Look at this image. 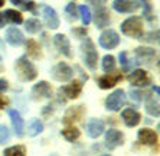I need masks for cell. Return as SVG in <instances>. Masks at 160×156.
<instances>
[{"instance_id": "1", "label": "cell", "mask_w": 160, "mask_h": 156, "mask_svg": "<svg viewBox=\"0 0 160 156\" xmlns=\"http://www.w3.org/2000/svg\"><path fill=\"white\" fill-rule=\"evenodd\" d=\"M15 70H16V74H18L20 81H33L38 75L35 65L28 60L26 56H20V58L16 61Z\"/></svg>"}, {"instance_id": "2", "label": "cell", "mask_w": 160, "mask_h": 156, "mask_svg": "<svg viewBox=\"0 0 160 156\" xmlns=\"http://www.w3.org/2000/svg\"><path fill=\"white\" fill-rule=\"evenodd\" d=\"M121 32H123L126 36L134 38V39H142L143 35H144L142 18L131 16V18L126 19V20L121 23Z\"/></svg>"}, {"instance_id": "3", "label": "cell", "mask_w": 160, "mask_h": 156, "mask_svg": "<svg viewBox=\"0 0 160 156\" xmlns=\"http://www.w3.org/2000/svg\"><path fill=\"white\" fill-rule=\"evenodd\" d=\"M82 54H84V62L89 70H95L97 68V61H98V54L97 49L94 46L92 41L89 38H85V41L82 42Z\"/></svg>"}, {"instance_id": "4", "label": "cell", "mask_w": 160, "mask_h": 156, "mask_svg": "<svg viewBox=\"0 0 160 156\" xmlns=\"http://www.w3.org/2000/svg\"><path fill=\"white\" fill-rule=\"evenodd\" d=\"M51 75H52V78L56 80V81L67 82V81H69V80H72V77H74V71H72V68L69 67L68 64L59 62V64H56L55 67L51 70Z\"/></svg>"}, {"instance_id": "5", "label": "cell", "mask_w": 160, "mask_h": 156, "mask_svg": "<svg viewBox=\"0 0 160 156\" xmlns=\"http://www.w3.org/2000/svg\"><path fill=\"white\" fill-rule=\"evenodd\" d=\"M126 103V93L123 90H116L105 100V108L110 112H118Z\"/></svg>"}, {"instance_id": "6", "label": "cell", "mask_w": 160, "mask_h": 156, "mask_svg": "<svg viewBox=\"0 0 160 156\" xmlns=\"http://www.w3.org/2000/svg\"><path fill=\"white\" fill-rule=\"evenodd\" d=\"M98 44H100L104 49H114V48H117L120 44V36L116 30L107 29L100 35Z\"/></svg>"}, {"instance_id": "7", "label": "cell", "mask_w": 160, "mask_h": 156, "mask_svg": "<svg viewBox=\"0 0 160 156\" xmlns=\"http://www.w3.org/2000/svg\"><path fill=\"white\" fill-rule=\"evenodd\" d=\"M134 56L137 60L138 64H146V65H152L153 61L157 60V54L153 48H147V46H140L134 51Z\"/></svg>"}, {"instance_id": "8", "label": "cell", "mask_w": 160, "mask_h": 156, "mask_svg": "<svg viewBox=\"0 0 160 156\" xmlns=\"http://www.w3.org/2000/svg\"><path fill=\"white\" fill-rule=\"evenodd\" d=\"M128 81L131 86L134 87H146L152 82L149 72L144 70H134L130 75H128Z\"/></svg>"}, {"instance_id": "9", "label": "cell", "mask_w": 160, "mask_h": 156, "mask_svg": "<svg viewBox=\"0 0 160 156\" xmlns=\"http://www.w3.org/2000/svg\"><path fill=\"white\" fill-rule=\"evenodd\" d=\"M105 146H107L110 150L116 149L117 146H121L124 143V134L120 132V130L116 129H110L107 130L105 133Z\"/></svg>"}, {"instance_id": "10", "label": "cell", "mask_w": 160, "mask_h": 156, "mask_svg": "<svg viewBox=\"0 0 160 156\" xmlns=\"http://www.w3.org/2000/svg\"><path fill=\"white\" fill-rule=\"evenodd\" d=\"M53 45L55 48L67 58H72V52H71V44L68 41V38L62 34H58L53 36Z\"/></svg>"}, {"instance_id": "11", "label": "cell", "mask_w": 160, "mask_h": 156, "mask_svg": "<svg viewBox=\"0 0 160 156\" xmlns=\"http://www.w3.org/2000/svg\"><path fill=\"white\" fill-rule=\"evenodd\" d=\"M140 6L137 0H114L112 3V9L120 13H133L136 12Z\"/></svg>"}, {"instance_id": "12", "label": "cell", "mask_w": 160, "mask_h": 156, "mask_svg": "<svg viewBox=\"0 0 160 156\" xmlns=\"http://www.w3.org/2000/svg\"><path fill=\"white\" fill-rule=\"evenodd\" d=\"M121 80H123V75L120 72H108V74L98 78V86L102 90H108L112 88L116 84H118V81H121Z\"/></svg>"}, {"instance_id": "13", "label": "cell", "mask_w": 160, "mask_h": 156, "mask_svg": "<svg viewBox=\"0 0 160 156\" xmlns=\"http://www.w3.org/2000/svg\"><path fill=\"white\" fill-rule=\"evenodd\" d=\"M42 15L49 29H56L59 26V18L56 15L55 9H52L51 6H42Z\"/></svg>"}, {"instance_id": "14", "label": "cell", "mask_w": 160, "mask_h": 156, "mask_svg": "<svg viewBox=\"0 0 160 156\" xmlns=\"http://www.w3.org/2000/svg\"><path fill=\"white\" fill-rule=\"evenodd\" d=\"M32 96L33 98H51L52 88L46 81H39L32 88Z\"/></svg>"}, {"instance_id": "15", "label": "cell", "mask_w": 160, "mask_h": 156, "mask_svg": "<svg viewBox=\"0 0 160 156\" xmlns=\"http://www.w3.org/2000/svg\"><path fill=\"white\" fill-rule=\"evenodd\" d=\"M9 117H10L12 126H13V130H15V134L18 138H22L23 136V130H25V123H23V119L20 113L16 112V110H9Z\"/></svg>"}, {"instance_id": "16", "label": "cell", "mask_w": 160, "mask_h": 156, "mask_svg": "<svg viewBox=\"0 0 160 156\" xmlns=\"http://www.w3.org/2000/svg\"><path fill=\"white\" fill-rule=\"evenodd\" d=\"M121 119H123L124 124L127 127H136L142 120V116L140 113L133 110V108H126L123 113H121Z\"/></svg>"}, {"instance_id": "17", "label": "cell", "mask_w": 160, "mask_h": 156, "mask_svg": "<svg viewBox=\"0 0 160 156\" xmlns=\"http://www.w3.org/2000/svg\"><path fill=\"white\" fill-rule=\"evenodd\" d=\"M104 132V122L100 119H91L87 124V133H88L89 138L97 139L100 138Z\"/></svg>"}, {"instance_id": "18", "label": "cell", "mask_w": 160, "mask_h": 156, "mask_svg": "<svg viewBox=\"0 0 160 156\" xmlns=\"http://www.w3.org/2000/svg\"><path fill=\"white\" fill-rule=\"evenodd\" d=\"M81 91H82V82L78 81V80H74L71 84L61 87V93H63L68 98H78L81 96Z\"/></svg>"}, {"instance_id": "19", "label": "cell", "mask_w": 160, "mask_h": 156, "mask_svg": "<svg viewBox=\"0 0 160 156\" xmlns=\"http://www.w3.org/2000/svg\"><path fill=\"white\" fill-rule=\"evenodd\" d=\"M6 41L8 44H10L12 46H19V45H22L23 41H25V38H23V34L18 28L15 26H12L6 30Z\"/></svg>"}, {"instance_id": "20", "label": "cell", "mask_w": 160, "mask_h": 156, "mask_svg": "<svg viewBox=\"0 0 160 156\" xmlns=\"http://www.w3.org/2000/svg\"><path fill=\"white\" fill-rule=\"evenodd\" d=\"M94 22H95V26H97V28H100V29H102V28L108 26V25H110V22H111L110 12H108L105 8L97 9L95 15H94Z\"/></svg>"}, {"instance_id": "21", "label": "cell", "mask_w": 160, "mask_h": 156, "mask_svg": "<svg viewBox=\"0 0 160 156\" xmlns=\"http://www.w3.org/2000/svg\"><path fill=\"white\" fill-rule=\"evenodd\" d=\"M137 138L138 140H140V143H143V145H156L157 143V134L153 132V130L150 129H142L138 130L137 133Z\"/></svg>"}, {"instance_id": "22", "label": "cell", "mask_w": 160, "mask_h": 156, "mask_svg": "<svg viewBox=\"0 0 160 156\" xmlns=\"http://www.w3.org/2000/svg\"><path fill=\"white\" fill-rule=\"evenodd\" d=\"M82 114H84V107H82V106L68 108L67 113H65V117H63V123H65V124H71V123H74V122H78L82 117Z\"/></svg>"}, {"instance_id": "23", "label": "cell", "mask_w": 160, "mask_h": 156, "mask_svg": "<svg viewBox=\"0 0 160 156\" xmlns=\"http://www.w3.org/2000/svg\"><path fill=\"white\" fill-rule=\"evenodd\" d=\"M42 130H43V123L39 119H32L28 123V134L32 136V138L38 136L39 133H42Z\"/></svg>"}, {"instance_id": "24", "label": "cell", "mask_w": 160, "mask_h": 156, "mask_svg": "<svg viewBox=\"0 0 160 156\" xmlns=\"http://www.w3.org/2000/svg\"><path fill=\"white\" fill-rule=\"evenodd\" d=\"M3 18L4 20H8V22L13 23V25H20L23 22V18L20 15V12L18 10H12V9H8V10L3 13Z\"/></svg>"}, {"instance_id": "25", "label": "cell", "mask_w": 160, "mask_h": 156, "mask_svg": "<svg viewBox=\"0 0 160 156\" xmlns=\"http://www.w3.org/2000/svg\"><path fill=\"white\" fill-rule=\"evenodd\" d=\"M146 112L149 113L150 116L159 117L160 110H159V101L154 100L153 97H147L146 98Z\"/></svg>"}, {"instance_id": "26", "label": "cell", "mask_w": 160, "mask_h": 156, "mask_svg": "<svg viewBox=\"0 0 160 156\" xmlns=\"http://www.w3.org/2000/svg\"><path fill=\"white\" fill-rule=\"evenodd\" d=\"M62 136H63V139L68 142H75L77 139H79L81 132H79L77 127H67V129L62 130Z\"/></svg>"}, {"instance_id": "27", "label": "cell", "mask_w": 160, "mask_h": 156, "mask_svg": "<svg viewBox=\"0 0 160 156\" xmlns=\"http://www.w3.org/2000/svg\"><path fill=\"white\" fill-rule=\"evenodd\" d=\"M26 49H28V55L32 58H42V52H41V46L36 44L35 41H28L26 44Z\"/></svg>"}, {"instance_id": "28", "label": "cell", "mask_w": 160, "mask_h": 156, "mask_svg": "<svg viewBox=\"0 0 160 156\" xmlns=\"http://www.w3.org/2000/svg\"><path fill=\"white\" fill-rule=\"evenodd\" d=\"M25 29L28 30V34H38V32H41L42 25L38 19L32 18V19H28V22L25 23Z\"/></svg>"}, {"instance_id": "29", "label": "cell", "mask_w": 160, "mask_h": 156, "mask_svg": "<svg viewBox=\"0 0 160 156\" xmlns=\"http://www.w3.org/2000/svg\"><path fill=\"white\" fill-rule=\"evenodd\" d=\"M102 70L105 71V72H111V71L116 70V58L112 55H105L104 58H102Z\"/></svg>"}, {"instance_id": "30", "label": "cell", "mask_w": 160, "mask_h": 156, "mask_svg": "<svg viewBox=\"0 0 160 156\" xmlns=\"http://www.w3.org/2000/svg\"><path fill=\"white\" fill-rule=\"evenodd\" d=\"M3 156H26V150L23 146H12L4 149Z\"/></svg>"}, {"instance_id": "31", "label": "cell", "mask_w": 160, "mask_h": 156, "mask_svg": "<svg viewBox=\"0 0 160 156\" xmlns=\"http://www.w3.org/2000/svg\"><path fill=\"white\" fill-rule=\"evenodd\" d=\"M13 4H16V6H19L20 9H23V10H29V12H35V2L33 0H10Z\"/></svg>"}, {"instance_id": "32", "label": "cell", "mask_w": 160, "mask_h": 156, "mask_svg": "<svg viewBox=\"0 0 160 156\" xmlns=\"http://www.w3.org/2000/svg\"><path fill=\"white\" fill-rule=\"evenodd\" d=\"M79 10V15H81V19H82V23L84 25H89V22H91V12H89V9L87 8L85 4H82V6H79L78 8Z\"/></svg>"}, {"instance_id": "33", "label": "cell", "mask_w": 160, "mask_h": 156, "mask_svg": "<svg viewBox=\"0 0 160 156\" xmlns=\"http://www.w3.org/2000/svg\"><path fill=\"white\" fill-rule=\"evenodd\" d=\"M9 139H10V132L4 124H0V145L3 143H8Z\"/></svg>"}, {"instance_id": "34", "label": "cell", "mask_w": 160, "mask_h": 156, "mask_svg": "<svg viewBox=\"0 0 160 156\" xmlns=\"http://www.w3.org/2000/svg\"><path fill=\"white\" fill-rule=\"evenodd\" d=\"M65 12L68 13V18L71 19V20H77L78 19V10H77V6L75 3H69L65 8Z\"/></svg>"}, {"instance_id": "35", "label": "cell", "mask_w": 160, "mask_h": 156, "mask_svg": "<svg viewBox=\"0 0 160 156\" xmlns=\"http://www.w3.org/2000/svg\"><path fill=\"white\" fill-rule=\"evenodd\" d=\"M120 64H121V65H123V68L126 71H128L130 70V61H128V58H127V52H120Z\"/></svg>"}, {"instance_id": "36", "label": "cell", "mask_w": 160, "mask_h": 156, "mask_svg": "<svg viewBox=\"0 0 160 156\" xmlns=\"http://www.w3.org/2000/svg\"><path fill=\"white\" fill-rule=\"evenodd\" d=\"M137 2H142L143 8H144V16H147V18H150V15H152V3H150V0H137Z\"/></svg>"}, {"instance_id": "37", "label": "cell", "mask_w": 160, "mask_h": 156, "mask_svg": "<svg viewBox=\"0 0 160 156\" xmlns=\"http://www.w3.org/2000/svg\"><path fill=\"white\" fill-rule=\"evenodd\" d=\"M130 97H131V100L136 101V103H140L142 101V93L140 91H137V90H133V91H130Z\"/></svg>"}, {"instance_id": "38", "label": "cell", "mask_w": 160, "mask_h": 156, "mask_svg": "<svg viewBox=\"0 0 160 156\" xmlns=\"http://www.w3.org/2000/svg\"><path fill=\"white\" fill-rule=\"evenodd\" d=\"M107 2V0H87V3L92 4V6H95V8H104V3Z\"/></svg>"}, {"instance_id": "39", "label": "cell", "mask_w": 160, "mask_h": 156, "mask_svg": "<svg viewBox=\"0 0 160 156\" xmlns=\"http://www.w3.org/2000/svg\"><path fill=\"white\" fill-rule=\"evenodd\" d=\"M147 41L149 42H159V30L152 32V34L149 35V38H147Z\"/></svg>"}, {"instance_id": "40", "label": "cell", "mask_w": 160, "mask_h": 156, "mask_svg": "<svg viewBox=\"0 0 160 156\" xmlns=\"http://www.w3.org/2000/svg\"><path fill=\"white\" fill-rule=\"evenodd\" d=\"M72 34H75L78 38H85L87 30L85 29H72Z\"/></svg>"}, {"instance_id": "41", "label": "cell", "mask_w": 160, "mask_h": 156, "mask_svg": "<svg viewBox=\"0 0 160 156\" xmlns=\"http://www.w3.org/2000/svg\"><path fill=\"white\" fill-rule=\"evenodd\" d=\"M8 81L6 80H0V91H6L8 90Z\"/></svg>"}, {"instance_id": "42", "label": "cell", "mask_w": 160, "mask_h": 156, "mask_svg": "<svg viewBox=\"0 0 160 156\" xmlns=\"http://www.w3.org/2000/svg\"><path fill=\"white\" fill-rule=\"evenodd\" d=\"M6 106H8V100L3 98V97H0V108H4Z\"/></svg>"}, {"instance_id": "43", "label": "cell", "mask_w": 160, "mask_h": 156, "mask_svg": "<svg viewBox=\"0 0 160 156\" xmlns=\"http://www.w3.org/2000/svg\"><path fill=\"white\" fill-rule=\"evenodd\" d=\"M4 26V18H3V13H0V28Z\"/></svg>"}, {"instance_id": "44", "label": "cell", "mask_w": 160, "mask_h": 156, "mask_svg": "<svg viewBox=\"0 0 160 156\" xmlns=\"http://www.w3.org/2000/svg\"><path fill=\"white\" fill-rule=\"evenodd\" d=\"M153 91H156V94H159V87L154 86V87H153Z\"/></svg>"}, {"instance_id": "45", "label": "cell", "mask_w": 160, "mask_h": 156, "mask_svg": "<svg viewBox=\"0 0 160 156\" xmlns=\"http://www.w3.org/2000/svg\"><path fill=\"white\" fill-rule=\"evenodd\" d=\"M3 4H4V0H0V8H2Z\"/></svg>"}, {"instance_id": "46", "label": "cell", "mask_w": 160, "mask_h": 156, "mask_svg": "<svg viewBox=\"0 0 160 156\" xmlns=\"http://www.w3.org/2000/svg\"><path fill=\"white\" fill-rule=\"evenodd\" d=\"M2 46H3V42H2V41H0V48H2Z\"/></svg>"}, {"instance_id": "47", "label": "cell", "mask_w": 160, "mask_h": 156, "mask_svg": "<svg viewBox=\"0 0 160 156\" xmlns=\"http://www.w3.org/2000/svg\"><path fill=\"white\" fill-rule=\"evenodd\" d=\"M101 156H111V155H108V153H105V155H101Z\"/></svg>"}]
</instances>
